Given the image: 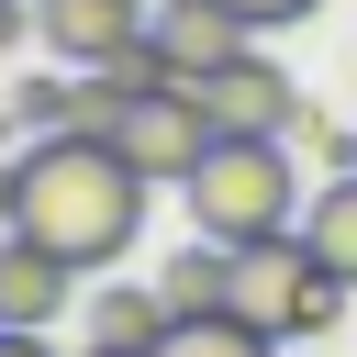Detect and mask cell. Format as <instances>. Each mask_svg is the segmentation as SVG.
Here are the masks:
<instances>
[{
    "mask_svg": "<svg viewBox=\"0 0 357 357\" xmlns=\"http://www.w3.org/2000/svg\"><path fill=\"white\" fill-rule=\"evenodd\" d=\"M156 56H167V78H212V67H234L245 45H257V22L234 11V0H156Z\"/></svg>",
    "mask_w": 357,
    "mask_h": 357,
    "instance_id": "8992f818",
    "label": "cell"
},
{
    "mask_svg": "<svg viewBox=\"0 0 357 357\" xmlns=\"http://www.w3.org/2000/svg\"><path fill=\"white\" fill-rule=\"evenodd\" d=\"M78 357H112V346H78Z\"/></svg>",
    "mask_w": 357,
    "mask_h": 357,
    "instance_id": "e0dca14e",
    "label": "cell"
},
{
    "mask_svg": "<svg viewBox=\"0 0 357 357\" xmlns=\"http://www.w3.org/2000/svg\"><path fill=\"white\" fill-rule=\"evenodd\" d=\"M178 201H190V223L212 234V245H268V234H301V167H290V145L279 134H212V156L178 178Z\"/></svg>",
    "mask_w": 357,
    "mask_h": 357,
    "instance_id": "7a4b0ae2",
    "label": "cell"
},
{
    "mask_svg": "<svg viewBox=\"0 0 357 357\" xmlns=\"http://www.w3.org/2000/svg\"><path fill=\"white\" fill-rule=\"evenodd\" d=\"M145 22H156V0H33V33L67 67H112L123 45H145Z\"/></svg>",
    "mask_w": 357,
    "mask_h": 357,
    "instance_id": "52a82bcc",
    "label": "cell"
},
{
    "mask_svg": "<svg viewBox=\"0 0 357 357\" xmlns=\"http://www.w3.org/2000/svg\"><path fill=\"white\" fill-rule=\"evenodd\" d=\"M234 11H245V22H257V33H279V22H312V11H324V0H234Z\"/></svg>",
    "mask_w": 357,
    "mask_h": 357,
    "instance_id": "5bb4252c",
    "label": "cell"
},
{
    "mask_svg": "<svg viewBox=\"0 0 357 357\" xmlns=\"http://www.w3.org/2000/svg\"><path fill=\"white\" fill-rule=\"evenodd\" d=\"M78 279H89V268H67L56 245H33V234H11V223H0V324L45 335V324L78 301Z\"/></svg>",
    "mask_w": 357,
    "mask_h": 357,
    "instance_id": "ba28073f",
    "label": "cell"
},
{
    "mask_svg": "<svg viewBox=\"0 0 357 357\" xmlns=\"http://www.w3.org/2000/svg\"><path fill=\"white\" fill-rule=\"evenodd\" d=\"M0 357H56L45 335H22V324H0Z\"/></svg>",
    "mask_w": 357,
    "mask_h": 357,
    "instance_id": "2e32d148",
    "label": "cell"
},
{
    "mask_svg": "<svg viewBox=\"0 0 357 357\" xmlns=\"http://www.w3.org/2000/svg\"><path fill=\"white\" fill-rule=\"evenodd\" d=\"M145 167L112 145V134H33L11 167H0V223L56 245L67 268H112L134 234H145Z\"/></svg>",
    "mask_w": 357,
    "mask_h": 357,
    "instance_id": "6da1fadb",
    "label": "cell"
},
{
    "mask_svg": "<svg viewBox=\"0 0 357 357\" xmlns=\"http://www.w3.org/2000/svg\"><path fill=\"white\" fill-rule=\"evenodd\" d=\"M167 324H178V312H167L156 279H100V290H89V346H112V357H156Z\"/></svg>",
    "mask_w": 357,
    "mask_h": 357,
    "instance_id": "9c48e42d",
    "label": "cell"
},
{
    "mask_svg": "<svg viewBox=\"0 0 357 357\" xmlns=\"http://www.w3.org/2000/svg\"><path fill=\"white\" fill-rule=\"evenodd\" d=\"M156 290H167V312H178V324L234 312V245H212V234H201L190 257H167V279H156Z\"/></svg>",
    "mask_w": 357,
    "mask_h": 357,
    "instance_id": "8fae6325",
    "label": "cell"
},
{
    "mask_svg": "<svg viewBox=\"0 0 357 357\" xmlns=\"http://www.w3.org/2000/svg\"><path fill=\"white\" fill-rule=\"evenodd\" d=\"M11 45H45V33H33V0H0V56H11Z\"/></svg>",
    "mask_w": 357,
    "mask_h": 357,
    "instance_id": "9a60e30c",
    "label": "cell"
},
{
    "mask_svg": "<svg viewBox=\"0 0 357 357\" xmlns=\"http://www.w3.org/2000/svg\"><path fill=\"white\" fill-rule=\"evenodd\" d=\"M301 245H312V268H324V279H346V290H357V178H324V190L301 201Z\"/></svg>",
    "mask_w": 357,
    "mask_h": 357,
    "instance_id": "30bf717a",
    "label": "cell"
},
{
    "mask_svg": "<svg viewBox=\"0 0 357 357\" xmlns=\"http://www.w3.org/2000/svg\"><path fill=\"white\" fill-rule=\"evenodd\" d=\"M112 145H123L156 190H178V178L212 156V112H201V89H190V78H156V89H134V100L112 112Z\"/></svg>",
    "mask_w": 357,
    "mask_h": 357,
    "instance_id": "277c9868",
    "label": "cell"
},
{
    "mask_svg": "<svg viewBox=\"0 0 357 357\" xmlns=\"http://www.w3.org/2000/svg\"><path fill=\"white\" fill-rule=\"evenodd\" d=\"M156 357H279V335H257L245 312H201V324H167Z\"/></svg>",
    "mask_w": 357,
    "mask_h": 357,
    "instance_id": "7c38bea8",
    "label": "cell"
},
{
    "mask_svg": "<svg viewBox=\"0 0 357 357\" xmlns=\"http://www.w3.org/2000/svg\"><path fill=\"white\" fill-rule=\"evenodd\" d=\"M190 89H201L212 134H290V123H301V89H290V78H279L257 45H245L234 67H212V78H190Z\"/></svg>",
    "mask_w": 357,
    "mask_h": 357,
    "instance_id": "5b68a950",
    "label": "cell"
},
{
    "mask_svg": "<svg viewBox=\"0 0 357 357\" xmlns=\"http://www.w3.org/2000/svg\"><path fill=\"white\" fill-rule=\"evenodd\" d=\"M11 112H22L33 134H78V78H22Z\"/></svg>",
    "mask_w": 357,
    "mask_h": 357,
    "instance_id": "4fadbf2b",
    "label": "cell"
},
{
    "mask_svg": "<svg viewBox=\"0 0 357 357\" xmlns=\"http://www.w3.org/2000/svg\"><path fill=\"white\" fill-rule=\"evenodd\" d=\"M346 301H357V290H346V279H324L301 234H268V245H234V312H245L257 335L301 346V335H324V324H335Z\"/></svg>",
    "mask_w": 357,
    "mask_h": 357,
    "instance_id": "3957f363",
    "label": "cell"
}]
</instances>
